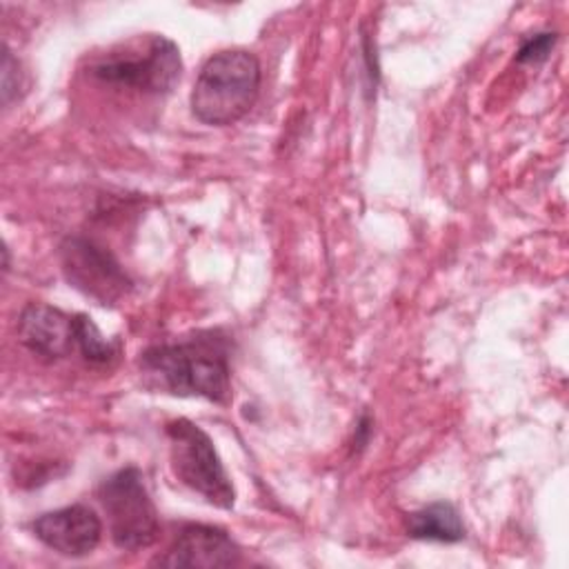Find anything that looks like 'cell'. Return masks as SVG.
<instances>
[{
	"mask_svg": "<svg viewBox=\"0 0 569 569\" xmlns=\"http://www.w3.org/2000/svg\"><path fill=\"white\" fill-rule=\"evenodd\" d=\"M233 340L220 329H196L173 340L144 347L136 367L151 393L176 398H204L227 407L231 402Z\"/></svg>",
	"mask_w": 569,
	"mask_h": 569,
	"instance_id": "cell-1",
	"label": "cell"
},
{
	"mask_svg": "<svg viewBox=\"0 0 569 569\" xmlns=\"http://www.w3.org/2000/svg\"><path fill=\"white\" fill-rule=\"evenodd\" d=\"M262 67L249 49H222L211 53L191 87L189 107L198 122L229 127L256 104Z\"/></svg>",
	"mask_w": 569,
	"mask_h": 569,
	"instance_id": "cell-2",
	"label": "cell"
},
{
	"mask_svg": "<svg viewBox=\"0 0 569 569\" xmlns=\"http://www.w3.org/2000/svg\"><path fill=\"white\" fill-rule=\"evenodd\" d=\"M87 73L111 89L167 96L182 78V56L171 38L144 33L93 56Z\"/></svg>",
	"mask_w": 569,
	"mask_h": 569,
	"instance_id": "cell-3",
	"label": "cell"
},
{
	"mask_svg": "<svg viewBox=\"0 0 569 569\" xmlns=\"http://www.w3.org/2000/svg\"><path fill=\"white\" fill-rule=\"evenodd\" d=\"M164 436L173 476L209 505L233 509L236 487L209 433L189 418H173L164 425Z\"/></svg>",
	"mask_w": 569,
	"mask_h": 569,
	"instance_id": "cell-4",
	"label": "cell"
},
{
	"mask_svg": "<svg viewBox=\"0 0 569 569\" xmlns=\"http://www.w3.org/2000/svg\"><path fill=\"white\" fill-rule=\"evenodd\" d=\"M96 496L107 513L111 542L118 549L140 551L158 540V509L138 467L129 465L102 478Z\"/></svg>",
	"mask_w": 569,
	"mask_h": 569,
	"instance_id": "cell-5",
	"label": "cell"
},
{
	"mask_svg": "<svg viewBox=\"0 0 569 569\" xmlns=\"http://www.w3.org/2000/svg\"><path fill=\"white\" fill-rule=\"evenodd\" d=\"M58 262L69 287L100 307H116L133 291V278L109 247L84 233L64 236Z\"/></svg>",
	"mask_w": 569,
	"mask_h": 569,
	"instance_id": "cell-6",
	"label": "cell"
},
{
	"mask_svg": "<svg viewBox=\"0 0 569 569\" xmlns=\"http://www.w3.org/2000/svg\"><path fill=\"white\" fill-rule=\"evenodd\" d=\"M29 529L47 549L67 558H84L93 553L102 538L100 516L82 502L44 511L31 520Z\"/></svg>",
	"mask_w": 569,
	"mask_h": 569,
	"instance_id": "cell-7",
	"label": "cell"
},
{
	"mask_svg": "<svg viewBox=\"0 0 569 569\" xmlns=\"http://www.w3.org/2000/svg\"><path fill=\"white\" fill-rule=\"evenodd\" d=\"M242 562L240 545L227 529L207 522H184L167 551L151 560L158 567H236Z\"/></svg>",
	"mask_w": 569,
	"mask_h": 569,
	"instance_id": "cell-8",
	"label": "cell"
},
{
	"mask_svg": "<svg viewBox=\"0 0 569 569\" xmlns=\"http://www.w3.org/2000/svg\"><path fill=\"white\" fill-rule=\"evenodd\" d=\"M78 318L47 302H29L18 316V340L33 356L62 360L78 353Z\"/></svg>",
	"mask_w": 569,
	"mask_h": 569,
	"instance_id": "cell-9",
	"label": "cell"
},
{
	"mask_svg": "<svg viewBox=\"0 0 569 569\" xmlns=\"http://www.w3.org/2000/svg\"><path fill=\"white\" fill-rule=\"evenodd\" d=\"M405 533L411 540L422 542H462L467 538V527L458 507L449 500L429 502L405 518Z\"/></svg>",
	"mask_w": 569,
	"mask_h": 569,
	"instance_id": "cell-10",
	"label": "cell"
},
{
	"mask_svg": "<svg viewBox=\"0 0 569 569\" xmlns=\"http://www.w3.org/2000/svg\"><path fill=\"white\" fill-rule=\"evenodd\" d=\"M78 353L89 365H111L120 353V345L116 340L107 338L87 313H80V318H78Z\"/></svg>",
	"mask_w": 569,
	"mask_h": 569,
	"instance_id": "cell-11",
	"label": "cell"
},
{
	"mask_svg": "<svg viewBox=\"0 0 569 569\" xmlns=\"http://www.w3.org/2000/svg\"><path fill=\"white\" fill-rule=\"evenodd\" d=\"M558 38H560L558 31H549V29L547 31H536V33L527 36L520 42V47L516 49L513 60L518 64H540L551 56Z\"/></svg>",
	"mask_w": 569,
	"mask_h": 569,
	"instance_id": "cell-12",
	"label": "cell"
},
{
	"mask_svg": "<svg viewBox=\"0 0 569 569\" xmlns=\"http://www.w3.org/2000/svg\"><path fill=\"white\" fill-rule=\"evenodd\" d=\"M22 89H24V71L20 67V60L4 44L2 47V89H0L2 104L9 107L16 98H20Z\"/></svg>",
	"mask_w": 569,
	"mask_h": 569,
	"instance_id": "cell-13",
	"label": "cell"
},
{
	"mask_svg": "<svg viewBox=\"0 0 569 569\" xmlns=\"http://www.w3.org/2000/svg\"><path fill=\"white\" fill-rule=\"evenodd\" d=\"M371 436H373V416L365 409V411H360V416L356 420L353 436L349 440V453L360 456L367 449V445L371 442Z\"/></svg>",
	"mask_w": 569,
	"mask_h": 569,
	"instance_id": "cell-14",
	"label": "cell"
},
{
	"mask_svg": "<svg viewBox=\"0 0 569 569\" xmlns=\"http://www.w3.org/2000/svg\"><path fill=\"white\" fill-rule=\"evenodd\" d=\"M2 258H4V260H2V271L7 273V271H9V247H7V244L2 247Z\"/></svg>",
	"mask_w": 569,
	"mask_h": 569,
	"instance_id": "cell-15",
	"label": "cell"
}]
</instances>
